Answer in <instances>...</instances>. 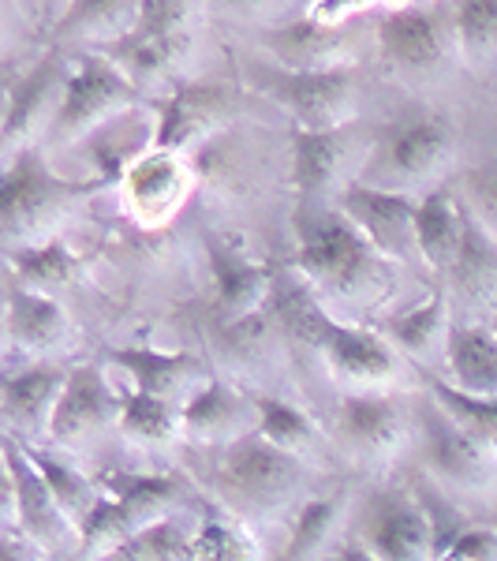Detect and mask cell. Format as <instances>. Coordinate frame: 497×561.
Instances as JSON below:
<instances>
[{
    "label": "cell",
    "mask_w": 497,
    "mask_h": 561,
    "mask_svg": "<svg viewBox=\"0 0 497 561\" xmlns=\"http://www.w3.org/2000/svg\"><path fill=\"white\" fill-rule=\"evenodd\" d=\"M60 4V0H49V8H57Z\"/></svg>",
    "instance_id": "7dc6e473"
},
{
    "label": "cell",
    "mask_w": 497,
    "mask_h": 561,
    "mask_svg": "<svg viewBox=\"0 0 497 561\" xmlns=\"http://www.w3.org/2000/svg\"><path fill=\"white\" fill-rule=\"evenodd\" d=\"M296 237L300 255L296 266L307 277V285L319 288L337 300H367L390 288V262L351 225V217L340 210H300L296 214Z\"/></svg>",
    "instance_id": "6da1fadb"
},
{
    "label": "cell",
    "mask_w": 497,
    "mask_h": 561,
    "mask_svg": "<svg viewBox=\"0 0 497 561\" xmlns=\"http://www.w3.org/2000/svg\"><path fill=\"white\" fill-rule=\"evenodd\" d=\"M206 255H210V270H213L217 322L229 325L258 314L262 304L269 300V288H274V274H269L266 262L247 259L236 243H224V240H206Z\"/></svg>",
    "instance_id": "ac0fdd59"
},
{
    "label": "cell",
    "mask_w": 497,
    "mask_h": 561,
    "mask_svg": "<svg viewBox=\"0 0 497 561\" xmlns=\"http://www.w3.org/2000/svg\"><path fill=\"white\" fill-rule=\"evenodd\" d=\"M390 8H401V4H412V0H385Z\"/></svg>",
    "instance_id": "bcb514c9"
},
{
    "label": "cell",
    "mask_w": 497,
    "mask_h": 561,
    "mask_svg": "<svg viewBox=\"0 0 497 561\" xmlns=\"http://www.w3.org/2000/svg\"><path fill=\"white\" fill-rule=\"evenodd\" d=\"M113 558L124 561H187L195 558V536H187L176 520L158 517L147 528H139L128 536L120 547L113 550Z\"/></svg>",
    "instance_id": "74e56055"
},
{
    "label": "cell",
    "mask_w": 497,
    "mask_h": 561,
    "mask_svg": "<svg viewBox=\"0 0 497 561\" xmlns=\"http://www.w3.org/2000/svg\"><path fill=\"white\" fill-rule=\"evenodd\" d=\"M90 184H76L68 176H57L49 161L38 150H20L8 158L4 180H0V237L8 251L38 248L53 240L79 195Z\"/></svg>",
    "instance_id": "3957f363"
},
{
    "label": "cell",
    "mask_w": 497,
    "mask_h": 561,
    "mask_svg": "<svg viewBox=\"0 0 497 561\" xmlns=\"http://www.w3.org/2000/svg\"><path fill=\"white\" fill-rule=\"evenodd\" d=\"M423 457H427L430 472L446 486H456V491L486 486L497 465L438 401L423 409Z\"/></svg>",
    "instance_id": "4fadbf2b"
},
{
    "label": "cell",
    "mask_w": 497,
    "mask_h": 561,
    "mask_svg": "<svg viewBox=\"0 0 497 561\" xmlns=\"http://www.w3.org/2000/svg\"><path fill=\"white\" fill-rule=\"evenodd\" d=\"M446 359L453 386L467 393H497V333L494 325H449Z\"/></svg>",
    "instance_id": "4316f807"
},
{
    "label": "cell",
    "mask_w": 497,
    "mask_h": 561,
    "mask_svg": "<svg viewBox=\"0 0 497 561\" xmlns=\"http://www.w3.org/2000/svg\"><path fill=\"white\" fill-rule=\"evenodd\" d=\"M453 561H497V531L494 528H464L446 550Z\"/></svg>",
    "instance_id": "7bdbcfd3"
},
{
    "label": "cell",
    "mask_w": 497,
    "mask_h": 561,
    "mask_svg": "<svg viewBox=\"0 0 497 561\" xmlns=\"http://www.w3.org/2000/svg\"><path fill=\"white\" fill-rule=\"evenodd\" d=\"M173 497H176V479H165V476L116 479L113 494L97 497V505L90 510L83 531H79L83 554L113 558V550L128 536H135L139 528H147L150 520H158L161 513L169 510Z\"/></svg>",
    "instance_id": "ba28073f"
},
{
    "label": "cell",
    "mask_w": 497,
    "mask_h": 561,
    "mask_svg": "<svg viewBox=\"0 0 497 561\" xmlns=\"http://www.w3.org/2000/svg\"><path fill=\"white\" fill-rule=\"evenodd\" d=\"M464 217L453 195L430 192L415 206V251L438 274H449L460 255V240H464Z\"/></svg>",
    "instance_id": "484cf974"
},
{
    "label": "cell",
    "mask_w": 497,
    "mask_h": 561,
    "mask_svg": "<svg viewBox=\"0 0 497 561\" xmlns=\"http://www.w3.org/2000/svg\"><path fill=\"white\" fill-rule=\"evenodd\" d=\"M180 415H184V434L195 442H236L243 434H251L258 427V409L255 397H243L232 386L217 382V378H206L203 386L180 404Z\"/></svg>",
    "instance_id": "ffe728a7"
},
{
    "label": "cell",
    "mask_w": 497,
    "mask_h": 561,
    "mask_svg": "<svg viewBox=\"0 0 497 561\" xmlns=\"http://www.w3.org/2000/svg\"><path fill=\"white\" fill-rule=\"evenodd\" d=\"M195 558H213V561H251L258 558L255 542L243 536L240 517H221V513H210L203 520L195 536Z\"/></svg>",
    "instance_id": "ab89813d"
},
{
    "label": "cell",
    "mask_w": 497,
    "mask_h": 561,
    "mask_svg": "<svg viewBox=\"0 0 497 561\" xmlns=\"http://www.w3.org/2000/svg\"><path fill=\"white\" fill-rule=\"evenodd\" d=\"M65 83L68 71L57 53L42 57L20 83H12L4 105V158H15L20 150L31 147L34 135L49 131L60 98H65Z\"/></svg>",
    "instance_id": "5bb4252c"
},
{
    "label": "cell",
    "mask_w": 497,
    "mask_h": 561,
    "mask_svg": "<svg viewBox=\"0 0 497 561\" xmlns=\"http://www.w3.org/2000/svg\"><path fill=\"white\" fill-rule=\"evenodd\" d=\"M453 34L467 60H490L497 53V0H456Z\"/></svg>",
    "instance_id": "f35d334b"
},
{
    "label": "cell",
    "mask_w": 497,
    "mask_h": 561,
    "mask_svg": "<svg viewBox=\"0 0 497 561\" xmlns=\"http://www.w3.org/2000/svg\"><path fill=\"white\" fill-rule=\"evenodd\" d=\"M120 427L124 434H131V438H139V442H150V446L173 442L176 434H184L180 401L147 393V389H131L120 404Z\"/></svg>",
    "instance_id": "836d02e7"
},
{
    "label": "cell",
    "mask_w": 497,
    "mask_h": 561,
    "mask_svg": "<svg viewBox=\"0 0 497 561\" xmlns=\"http://www.w3.org/2000/svg\"><path fill=\"white\" fill-rule=\"evenodd\" d=\"M340 442L363 460H390L408 442V415L385 393H351L337 412Z\"/></svg>",
    "instance_id": "e0dca14e"
},
{
    "label": "cell",
    "mask_w": 497,
    "mask_h": 561,
    "mask_svg": "<svg viewBox=\"0 0 497 561\" xmlns=\"http://www.w3.org/2000/svg\"><path fill=\"white\" fill-rule=\"evenodd\" d=\"M184 49H187V42H169V38H158V34H147V31H131L108 45V57L128 71L135 87H142V83H150V79L165 76Z\"/></svg>",
    "instance_id": "d590c367"
},
{
    "label": "cell",
    "mask_w": 497,
    "mask_h": 561,
    "mask_svg": "<svg viewBox=\"0 0 497 561\" xmlns=\"http://www.w3.org/2000/svg\"><path fill=\"white\" fill-rule=\"evenodd\" d=\"M430 397L497 460V393H467L441 378H427Z\"/></svg>",
    "instance_id": "1f68e13d"
},
{
    "label": "cell",
    "mask_w": 497,
    "mask_h": 561,
    "mask_svg": "<svg viewBox=\"0 0 497 561\" xmlns=\"http://www.w3.org/2000/svg\"><path fill=\"white\" fill-rule=\"evenodd\" d=\"M116 367L131 378L135 389L169 397V401H187L198 386L206 382L203 359L187 356V352H158V348H113L108 352Z\"/></svg>",
    "instance_id": "603a6c76"
},
{
    "label": "cell",
    "mask_w": 497,
    "mask_h": 561,
    "mask_svg": "<svg viewBox=\"0 0 497 561\" xmlns=\"http://www.w3.org/2000/svg\"><path fill=\"white\" fill-rule=\"evenodd\" d=\"M65 382H68V370L45 367V364L4 375V397H0L4 420L26 434L49 431L57 401H60V393H65Z\"/></svg>",
    "instance_id": "d4e9b609"
},
{
    "label": "cell",
    "mask_w": 497,
    "mask_h": 561,
    "mask_svg": "<svg viewBox=\"0 0 497 561\" xmlns=\"http://www.w3.org/2000/svg\"><path fill=\"white\" fill-rule=\"evenodd\" d=\"M142 0H68L57 42H116L135 31Z\"/></svg>",
    "instance_id": "83f0119b"
},
{
    "label": "cell",
    "mask_w": 497,
    "mask_h": 561,
    "mask_svg": "<svg viewBox=\"0 0 497 561\" xmlns=\"http://www.w3.org/2000/svg\"><path fill=\"white\" fill-rule=\"evenodd\" d=\"M131 76L116 65L113 57H83L68 71L65 98L53 116L45 139L53 147H68V142L83 139V135L97 131L102 124L113 121L116 113H128L135 102Z\"/></svg>",
    "instance_id": "5b68a950"
},
{
    "label": "cell",
    "mask_w": 497,
    "mask_h": 561,
    "mask_svg": "<svg viewBox=\"0 0 497 561\" xmlns=\"http://www.w3.org/2000/svg\"><path fill=\"white\" fill-rule=\"evenodd\" d=\"M345 510H348V494H325V497H311V502L300 510V517L292 524V539H288L285 558H322L337 547V531L345 524Z\"/></svg>",
    "instance_id": "f546056e"
},
{
    "label": "cell",
    "mask_w": 497,
    "mask_h": 561,
    "mask_svg": "<svg viewBox=\"0 0 497 561\" xmlns=\"http://www.w3.org/2000/svg\"><path fill=\"white\" fill-rule=\"evenodd\" d=\"M8 337L15 348L31 352V356H45L57 352L68 341V314L65 307L53 300L49 293L26 288L12 280L8 288Z\"/></svg>",
    "instance_id": "cb8c5ba5"
},
{
    "label": "cell",
    "mask_w": 497,
    "mask_h": 561,
    "mask_svg": "<svg viewBox=\"0 0 497 561\" xmlns=\"http://www.w3.org/2000/svg\"><path fill=\"white\" fill-rule=\"evenodd\" d=\"M385 333H390L393 345H401L404 352H412V356H430L434 345H438L441 337H449V304H446V293H434L430 300L408 307V311L401 314H390L382 325Z\"/></svg>",
    "instance_id": "d6a6232c"
},
{
    "label": "cell",
    "mask_w": 497,
    "mask_h": 561,
    "mask_svg": "<svg viewBox=\"0 0 497 561\" xmlns=\"http://www.w3.org/2000/svg\"><path fill=\"white\" fill-rule=\"evenodd\" d=\"M356 139L359 124H340V128H296L288 135L292 150V176L307 195H322L330 187L351 184V165H356Z\"/></svg>",
    "instance_id": "2e32d148"
},
{
    "label": "cell",
    "mask_w": 497,
    "mask_h": 561,
    "mask_svg": "<svg viewBox=\"0 0 497 561\" xmlns=\"http://www.w3.org/2000/svg\"><path fill=\"white\" fill-rule=\"evenodd\" d=\"M120 404L124 401L108 389L105 375L97 367L83 364V367L68 370L65 393H60L57 412H53V423H49V438L60 442V446L83 442L94 431L120 420Z\"/></svg>",
    "instance_id": "d6986e66"
},
{
    "label": "cell",
    "mask_w": 497,
    "mask_h": 561,
    "mask_svg": "<svg viewBox=\"0 0 497 561\" xmlns=\"http://www.w3.org/2000/svg\"><path fill=\"white\" fill-rule=\"evenodd\" d=\"M456 135L453 124L438 113H412L385 124L374 135V150L367 158L363 180L382 187L408 192L415 184H430L453 165Z\"/></svg>",
    "instance_id": "277c9868"
},
{
    "label": "cell",
    "mask_w": 497,
    "mask_h": 561,
    "mask_svg": "<svg viewBox=\"0 0 497 561\" xmlns=\"http://www.w3.org/2000/svg\"><path fill=\"white\" fill-rule=\"evenodd\" d=\"M494 333H497V311H494Z\"/></svg>",
    "instance_id": "c3c4849f"
},
{
    "label": "cell",
    "mask_w": 497,
    "mask_h": 561,
    "mask_svg": "<svg viewBox=\"0 0 497 561\" xmlns=\"http://www.w3.org/2000/svg\"><path fill=\"white\" fill-rule=\"evenodd\" d=\"M224 12H236V15H269L285 4V0H217Z\"/></svg>",
    "instance_id": "f6af8a7d"
},
{
    "label": "cell",
    "mask_w": 497,
    "mask_h": 561,
    "mask_svg": "<svg viewBox=\"0 0 497 561\" xmlns=\"http://www.w3.org/2000/svg\"><path fill=\"white\" fill-rule=\"evenodd\" d=\"M370 4H374V0H314L311 12H307V15H314V20H322V23L345 26L351 15H359Z\"/></svg>",
    "instance_id": "ee69618b"
},
{
    "label": "cell",
    "mask_w": 497,
    "mask_h": 561,
    "mask_svg": "<svg viewBox=\"0 0 497 561\" xmlns=\"http://www.w3.org/2000/svg\"><path fill=\"white\" fill-rule=\"evenodd\" d=\"M26 454H31V460L38 465V472L45 476V483H49L53 497L60 502L65 517L76 524V531H83L90 510L97 505V494H94V486H90V479H83L68 460H60L57 454H49V449L26 446Z\"/></svg>",
    "instance_id": "8d00e7d4"
},
{
    "label": "cell",
    "mask_w": 497,
    "mask_h": 561,
    "mask_svg": "<svg viewBox=\"0 0 497 561\" xmlns=\"http://www.w3.org/2000/svg\"><path fill=\"white\" fill-rule=\"evenodd\" d=\"M120 184L131 214L142 225H165L169 217H176L187 192H192V169L184 165V153L153 147L124 169Z\"/></svg>",
    "instance_id": "9a60e30c"
},
{
    "label": "cell",
    "mask_w": 497,
    "mask_h": 561,
    "mask_svg": "<svg viewBox=\"0 0 497 561\" xmlns=\"http://www.w3.org/2000/svg\"><path fill=\"white\" fill-rule=\"evenodd\" d=\"M8 259H12V277L26 288H38V293H53L79 274V259L71 255V248L60 237L45 240L38 248H20Z\"/></svg>",
    "instance_id": "e575fe53"
},
{
    "label": "cell",
    "mask_w": 497,
    "mask_h": 561,
    "mask_svg": "<svg viewBox=\"0 0 497 561\" xmlns=\"http://www.w3.org/2000/svg\"><path fill=\"white\" fill-rule=\"evenodd\" d=\"M359 531H363V542L374 558L419 561L434 554V528L419 494L390 491V486L370 494Z\"/></svg>",
    "instance_id": "8fae6325"
},
{
    "label": "cell",
    "mask_w": 497,
    "mask_h": 561,
    "mask_svg": "<svg viewBox=\"0 0 497 561\" xmlns=\"http://www.w3.org/2000/svg\"><path fill=\"white\" fill-rule=\"evenodd\" d=\"M449 274L467 300L497 296V240L478 217H464V240H460V255Z\"/></svg>",
    "instance_id": "f1b7e54d"
},
{
    "label": "cell",
    "mask_w": 497,
    "mask_h": 561,
    "mask_svg": "<svg viewBox=\"0 0 497 561\" xmlns=\"http://www.w3.org/2000/svg\"><path fill=\"white\" fill-rule=\"evenodd\" d=\"M251 83L269 94L303 128H340L356 116L359 83L351 65L296 71V68H255Z\"/></svg>",
    "instance_id": "8992f818"
},
{
    "label": "cell",
    "mask_w": 497,
    "mask_h": 561,
    "mask_svg": "<svg viewBox=\"0 0 497 561\" xmlns=\"http://www.w3.org/2000/svg\"><path fill=\"white\" fill-rule=\"evenodd\" d=\"M449 38L456 42L453 23H446L438 12L419 4H401L378 20V45H382L385 65L401 76H430L446 65Z\"/></svg>",
    "instance_id": "7c38bea8"
},
{
    "label": "cell",
    "mask_w": 497,
    "mask_h": 561,
    "mask_svg": "<svg viewBox=\"0 0 497 561\" xmlns=\"http://www.w3.org/2000/svg\"><path fill=\"white\" fill-rule=\"evenodd\" d=\"M266 45L281 68L296 71H319V68H340L351 65V42L345 38V26L322 23L314 15L292 20L266 34Z\"/></svg>",
    "instance_id": "7402d4cb"
},
{
    "label": "cell",
    "mask_w": 497,
    "mask_h": 561,
    "mask_svg": "<svg viewBox=\"0 0 497 561\" xmlns=\"http://www.w3.org/2000/svg\"><path fill=\"white\" fill-rule=\"evenodd\" d=\"M187 23H192V0H142L135 31L158 34L169 42H192Z\"/></svg>",
    "instance_id": "60d3db41"
},
{
    "label": "cell",
    "mask_w": 497,
    "mask_h": 561,
    "mask_svg": "<svg viewBox=\"0 0 497 561\" xmlns=\"http://www.w3.org/2000/svg\"><path fill=\"white\" fill-rule=\"evenodd\" d=\"M4 517L8 528H23V536L38 547H53L57 539L65 542L68 536L79 539L76 524L65 517L38 465L12 434L4 438Z\"/></svg>",
    "instance_id": "9c48e42d"
},
{
    "label": "cell",
    "mask_w": 497,
    "mask_h": 561,
    "mask_svg": "<svg viewBox=\"0 0 497 561\" xmlns=\"http://www.w3.org/2000/svg\"><path fill=\"white\" fill-rule=\"evenodd\" d=\"M337 206L351 217V225H356L385 259H393V262L412 259L415 206H419V198H412V192L351 180L348 187H340Z\"/></svg>",
    "instance_id": "30bf717a"
},
{
    "label": "cell",
    "mask_w": 497,
    "mask_h": 561,
    "mask_svg": "<svg viewBox=\"0 0 497 561\" xmlns=\"http://www.w3.org/2000/svg\"><path fill=\"white\" fill-rule=\"evenodd\" d=\"M224 121V94L210 87H180L173 98L158 102V131L153 147L187 153Z\"/></svg>",
    "instance_id": "44dd1931"
},
{
    "label": "cell",
    "mask_w": 497,
    "mask_h": 561,
    "mask_svg": "<svg viewBox=\"0 0 497 561\" xmlns=\"http://www.w3.org/2000/svg\"><path fill=\"white\" fill-rule=\"evenodd\" d=\"M467 192H472V203H475L478 217H483V225L497 237V158L490 165L478 169V173H472Z\"/></svg>",
    "instance_id": "b9f144b4"
},
{
    "label": "cell",
    "mask_w": 497,
    "mask_h": 561,
    "mask_svg": "<svg viewBox=\"0 0 497 561\" xmlns=\"http://www.w3.org/2000/svg\"><path fill=\"white\" fill-rule=\"evenodd\" d=\"M303 486L307 472L300 457L258 431L229 442L221 465H217V494L243 520L281 517L285 510L300 502Z\"/></svg>",
    "instance_id": "7a4b0ae2"
},
{
    "label": "cell",
    "mask_w": 497,
    "mask_h": 561,
    "mask_svg": "<svg viewBox=\"0 0 497 561\" xmlns=\"http://www.w3.org/2000/svg\"><path fill=\"white\" fill-rule=\"evenodd\" d=\"M258 409V434H266L269 442H277L281 449L296 457H314L325 446V434L319 423L311 420L303 409L281 401V397H255Z\"/></svg>",
    "instance_id": "4dcf8cb0"
},
{
    "label": "cell",
    "mask_w": 497,
    "mask_h": 561,
    "mask_svg": "<svg viewBox=\"0 0 497 561\" xmlns=\"http://www.w3.org/2000/svg\"><path fill=\"white\" fill-rule=\"evenodd\" d=\"M288 319L296 322L300 337L311 341L322 352V359L337 370L340 378L359 386H382L396 375V356L378 333L359 330V325H345L319 311L311 300H300L288 307Z\"/></svg>",
    "instance_id": "52a82bcc"
}]
</instances>
